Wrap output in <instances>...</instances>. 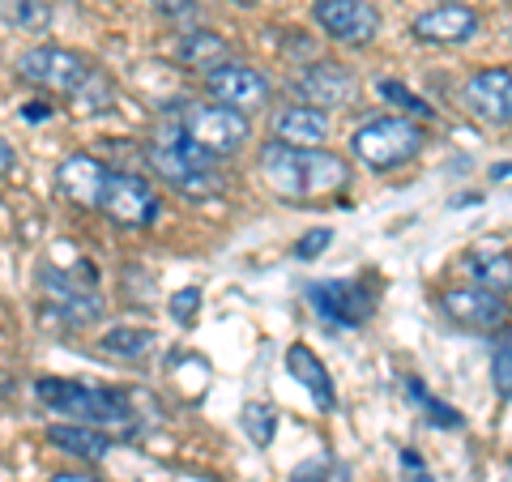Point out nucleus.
<instances>
[{
	"instance_id": "nucleus-1",
	"label": "nucleus",
	"mask_w": 512,
	"mask_h": 482,
	"mask_svg": "<svg viewBox=\"0 0 512 482\" xmlns=\"http://www.w3.org/2000/svg\"><path fill=\"white\" fill-rule=\"evenodd\" d=\"M261 175L282 201H325L346 184V163L325 150L269 141L261 150Z\"/></svg>"
},
{
	"instance_id": "nucleus-2",
	"label": "nucleus",
	"mask_w": 512,
	"mask_h": 482,
	"mask_svg": "<svg viewBox=\"0 0 512 482\" xmlns=\"http://www.w3.org/2000/svg\"><path fill=\"white\" fill-rule=\"evenodd\" d=\"M150 163H154V171L163 175L175 192H184V197H205V192L218 188V171H214L218 158L210 150H201L197 141L184 133L180 111H175V107H167L163 120L154 124Z\"/></svg>"
},
{
	"instance_id": "nucleus-3",
	"label": "nucleus",
	"mask_w": 512,
	"mask_h": 482,
	"mask_svg": "<svg viewBox=\"0 0 512 482\" xmlns=\"http://www.w3.org/2000/svg\"><path fill=\"white\" fill-rule=\"evenodd\" d=\"M35 397L43 406L73 414L77 423L90 427H120V431L133 427V406L116 389H90V384H73V380H39Z\"/></svg>"
},
{
	"instance_id": "nucleus-4",
	"label": "nucleus",
	"mask_w": 512,
	"mask_h": 482,
	"mask_svg": "<svg viewBox=\"0 0 512 482\" xmlns=\"http://www.w3.org/2000/svg\"><path fill=\"white\" fill-rule=\"evenodd\" d=\"M350 150L363 167L372 171H393L410 163L414 154L423 150V128L406 120V116H376L355 128V137H350Z\"/></svg>"
},
{
	"instance_id": "nucleus-5",
	"label": "nucleus",
	"mask_w": 512,
	"mask_h": 482,
	"mask_svg": "<svg viewBox=\"0 0 512 482\" xmlns=\"http://www.w3.org/2000/svg\"><path fill=\"white\" fill-rule=\"evenodd\" d=\"M184 133L214 158H227L248 141V116L227 103H175Z\"/></svg>"
},
{
	"instance_id": "nucleus-6",
	"label": "nucleus",
	"mask_w": 512,
	"mask_h": 482,
	"mask_svg": "<svg viewBox=\"0 0 512 482\" xmlns=\"http://www.w3.org/2000/svg\"><path fill=\"white\" fill-rule=\"evenodd\" d=\"M13 69H18L22 82L39 86V90H52V94H69V99H77V90L99 73L86 56L69 52V47H30V52L18 56Z\"/></svg>"
},
{
	"instance_id": "nucleus-7",
	"label": "nucleus",
	"mask_w": 512,
	"mask_h": 482,
	"mask_svg": "<svg viewBox=\"0 0 512 482\" xmlns=\"http://www.w3.org/2000/svg\"><path fill=\"white\" fill-rule=\"evenodd\" d=\"M99 210L116 222V227H150V222L158 218V201H154V188L141 180V175L111 171Z\"/></svg>"
},
{
	"instance_id": "nucleus-8",
	"label": "nucleus",
	"mask_w": 512,
	"mask_h": 482,
	"mask_svg": "<svg viewBox=\"0 0 512 482\" xmlns=\"http://www.w3.org/2000/svg\"><path fill=\"white\" fill-rule=\"evenodd\" d=\"M312 18L338 43H372L380 30V13L372 0H312Z\"/></svg>"
},
{
	"instance_id": "nucleus-9",
	"label": "nucleus",
	"mask_w": 512,
	"mask_h": 482,
	"mask_svg": "<svg viewBox=\"0 0 512 482\" xmlns=\"http://www.w3.org/2000/svg\"><path fill=\"white\" fill-rule=\"evenodd\" d=\"M308 299L312 308L333 320V325H363L376 308V295L372 286H363L355 278H338V282H312L308 286Z\"/></svg>"
},
{
	"instance_id": "nucleus-10",
	"label": "nucleus",
	"mask_w": 512,
	"mask_h": 482,
	"mask_svg": "<svg viewBox=\"0 0 512 482\" xmlns=\"http://www.w3.org/2000/svg\"><path fill=\"white\" fill-rule=\"evenodd\" d=\"M205 90L214 94V103H227L239 111H252V107H265L269 103V82L265 73L248 69V64H218V69L205 73Z\"/></svg>"
},
{
	"instance_id": "nucleus-11",
	"label": "nucleus",
	"mask_w": 512,
	"mask_h": 482,
	"mask_svg": "<svg viewBox=\"0 0 512 482\" xmlns=\"http://www.w3.org/2000/svg\"><path fill=\"white\" fill-rule=\"evenodd\" d=\"M444 312L453 316L461 329H474V333H495V329L508 325L504 295L483 291V286H470V291H448L444 295Z\"/></svg>"
},
{
	"instance_id": "nucleus-12",
	"label": "nucleus",
	"mask_w": 512,
	"mask_h": 482,
	"mask_svg": "<svg viewBox=\"0 0 512 482\" xmlns=\"http://www.w3.org/2000/svg\"><path fill=\"white\" fill-rule=\"evenodd\" d=\"M107 175L111 171L99 163V158L73 154V158H64V163H60L56 188H60L64 201L82 205V210H99V205H103V188H107Z\"/></svg>"
},
{
	"instance_id": "nucleus-13",
	"label": "nucleus",
	"mask_w": 512,
	"mask_h": 482,
	"mask_svg": "<svg viewBox=\"0 0 512 482\" xmlns=\"http://www.w3.org/2000/svg\"><path fill=\"white\" fill-rule=\"evenodd\" d=\"M466 107L487 124H512V69H483L466 82Z\"/></svg>"
},
{
	"instance_id": "nucleus-14",
	"label": "nucleus",
	"mask_w": 512,
	"mask_h": 482,
	"mask_svg": "<svg viewBox=\"0 0 512 482\" xmlns=\"http://www.w3.org/2000/svg\"><path fill=\"white\" fill-rule=\"evenodd\" d=\"M414 39L419 43H436V47H448V43H466L478 35V13L466 9V5H440L414 18Z\"/></svg>"
},
{
	"instance_id": "nucleus-15",
	"label": "nucleus",
	"mask_w": 512,
	"mask_h": 482,
	"mask_svg": "<svg viewBox=\"0 0 512 482\" xmlns=\"http://www.w3.org/2000/svg\"><path fill=\"white\" fill-rule=\"evenodd\" d=\"M295 94L308 107H342L350 94H355V77H350L342 64H312V69L299 73L295 82Z\"/></svg>"
},
{
	"instance_id": "nucleus-16",
	"label": "nucleus",
	"mask_w": 512,
	"mask_h": 482,
	"mask_svg": "<svg viewBox=\"0 0 512 482\" xmlns=\"http://www.w3.org/2000/svg\"><path fill=\"white\" fill-rule=\"evenodd\" d=\"M329 137V116L320 107H286L274 116V141H286V146H308L316 150L320 141Z\"/></svg>"
},
{
	"instance_id": "nucleus-17",
	"label": "nucleus",
	"mask_w": 512,
	"mask_h": 482,
	"mask_svg": "<svg viewBox=\"0 0 512 482\" xmlns=\"http://www.w3.org/2000/svg\"><path fill=\"white\" fill-rule=\"evenodd\" d=\"M286 372H291V376L303 384V389L312 393V401H316L320 410H333V406H338V393H333V380H329V372H325V363H320L308 346L295 342L291 350H286Z\"/></svg>"
},
{
	"instance_id": "nucleus-18",
	"label": "nucleus",
	"mask_w": 512,
	"mask_h": 482,
	"mask_svg": "<svg viewBox=\"0 0 512 482\" xmlns=\"http://www.w3.org/2000/svg\"><path fill=\"white\" fill-rule=\"evenodd\" d=\"M47 440H52L56 448H64V453H73V457H86V461H103L111 453V440L103 436L99 427H90V423L52 427V431H47Z\"/></svg>"
},
{
	"instance_id": "nucleus-19",
	"label": "nucleus",
	"mask_w": 512,
	"mask_h": 482,
	"mask_svg": "<svg viewBox=\"0 0 512 482\" xmlns=\"http://www.w3.org/2000/svg\"><path fill=\"white\" fill-rule=\"evenodd\" d=\"M466 273L474 278V286H483V291H495V295L512 291V256L508 252H470Z\"/></svg>"
},
{
	"instance_id": "nucleus-20",
	"label": "nucleus",
	"mask_w": 512,
	"mask_h": 482,
	"mask_svg": "<svg viewBox=\"0 0 512 482\" xmlns=\"http://www.w3.org/2000/svg\"><path fill=\"white\" fill-rule=\"evenodd\" d=\"M231 47L222 35H214V30H192V35L180 39V60L188 64V69H218V64H227Z\"/></svg>"
},
{
	"instance_id": "nucleus-21",
	"label": "nucleus",
	"mask_w": 512,
	"mask_h": 482,
	"mask_svg": "<svg viewBox=\"0 0 512 482\" xmlns=\"http://www.w3.org/2000/svg\"><path fill=\"white\" fill-rule=\"evenodd\" d=\"M5 26L39 35V30L52 26V5L47 0H5Z\"/></svg>"
},
{
	"instance_id": "nucleus-22",
	"label": "nucleus",
	"mask_w": 512,
	"mask_h": 482,
	"mask_svg": "<svg viewBox=\"0 0 512 482\" xmlns=\"http://www.w3.org/2000/svg\"><path fill=\"white\" fill-rule=\"evenodd\" d=\"M154 346V333L150 329H111L107 337H103V350L107 355H116V359H141L146 350Z\"/></svg>"
},
{
	"instance_id": "nucleus-23",
	"label": "nucleus",
	"mask_w": 512,
	"mask_h": 482,
	"mask_svg": "<svg viewBox=\"0 0 512 482\" xmlns=\"http://www.w3.org/2000/svg\"><path fill=\"white\" fill-rule=\"evenodd\" d=\"M291 482H350V465L338 457H312L291 470Z\"/></svg>"
},
{
	"instance_id": "nucleus-24",
	"label": "nucleus",
	"mask_w": 512,
	"mask_h": 482,
	"mask_svg": "<svg viewBox=\"0 0 512 482\" xmlns=\"http://www.w3.org/2000/svg\"><path fill=\"white\" fill-rule=\"evenodd\" d=\"M244 431L256 448H269L274 444V431H278V419H274V406H265V401H252L244 406Z\"/></svg>"
},
{
	"instance_id": "nucleus-25",
	"label": "nucleus",
	"mask_w": 512,
	"mask_h": 482,
	"mask_svg": "<svg viewBox=\"0 0 512 482\" xmlns=\"http://www.w3.org/2000/svg\"><path fill=\"white\" fill-rule=\"evenodd\" d=\"M406 389H410V397L423 406V414H427L431 423H440V427H461V414H457V410H448L440 397H431L419 380H406Z\"/></svg>"
},
{
	"instance_id": "nucleus-26",
	"label": "nucleus",
	"mask_w": 512,
	"mask_h": 482,
	"mask_svg": "<svg viewBox=\"0 0 512 482\" xmlns=\"http://www.w3.org/2000/svg\"><path fill=\"white\" fill-rule=\"evenodd\" d=\"M380 94H384V99H389V103H397V107H402V111H410V116H436V111H431L423 99H414V94L402 86V82H380Z\"/></svg>"
},
{
	"instance_id": "nucleus-27",
	"label": "nucleus",
	"mask_w": 512,
	"mask_h": 482,
	"mask_svg": "<svg viewBox=\"0 0 512 482\" xmlns=\"http://www.w3.org/2000/svg\"><path fill=\"white\" fill-rule=\"evenodd\" d=\"M491 384H495V393L500 397H512V337L495 350V359H491Z\"/></svg>"
},
{
	"instance_id": "nucleus-28",
	"label": "nucleus",
	"mask_w": 512,
	"mask_h": 482,
	"mask_svg": "<svg viewBox=\"0 0 512 482\" xmlns=\"http://www.w3.org/2000/svg\"><path fill=\"white\" fill-rule=\"evenodd\" d=\"M77 107H82V111H107V107H111V86L103 82L99 73H94L90 82L77 90Z\"/></svg>"
},
{
	"instance_id": "nucleus-29",
	"label": "nucleus",
	"mask_w": 512,
	"mask_h": 482,
	"mask_svg": "<svg viewBox=\"0 0 512 482\" xmlns=\"http://www.w3.org/2000/svg\"><path fill=\"white\" fill-rule=\"evenodd\" d=\"M197 308H201V291H197V286L171 295V316L180 320V325H192V320H197Z\"/></svg>"
},
{
	"instance_id": "nucleus-30",
	"label": "nucleus",
	"mask_w": 512,
	"mask_h": 482,
	"mask_svg": "<svg viewBox=\"0 0 512 482\" xmlns=\"http://www.w3.org/2000/svg\"><path fill=\"white\" fill-rule=\"evenodd\" d=\"M329 239H333V231H308V235H303V244L295 248V256H299V261H312V256H320L329 248Z\"/></svg>"
},
{
	"instance_id": "nucleus-31",
	"label": "nucleus",
	"mask_w": 512,
	"mask_h": 482,
	"mask_svg": "<svg viewBox=\"0 0 512 482\" xmlns=\"http://www.w3.org/2000/svg\"><path fill=\"white\" fill-rule=\"evenodd\" d=\"M402 482H436V478H431V470L414 453H402Z\"/></svg>"
},
{
	"instance_id": "nucleus-32",
	"label": "nucleus",
	"mask_w": 512,
	"mask_h": 482,
	"mask_svg": "<svg viewBox=\"0 0 512 482\" xmlns=\"http://www.w3.org/2000/svg\"><path fill=\"white\" fill-rule=\"evenodd\" d=\"M192 5H197V0H154V9L163 13V18H184V13H192Z\"/></svg>"
},
{
	"instance_id": "nucleus-33",
	"label": "nucleus",
	"mask_w": 512,
	"mask_h": 482,
	"mask_svg": "<svg viewBox=\"0 0 512 482\" xmlns=\"http://www.w3.org/2000/svg\"><path fill=\"white\" fill-rule=\"evenodd\" d=\"M491 180H495V184L512 180V163H495V167H491Z\"/></svg>"
},
{
	"instance_id": "nucleus-34",
	"label": "nucleus",
	"mask_w": 512,
	"mask_h": 482,
	"mask_svg": "<svg viewBox=\"0 0 512 482\" xmlns=\"http://www.w3.org/2000/svg\"><path fill=\"white\" fill-rule=\"evenodd\" d=\"M52 482H94V478H82V474H60V478H52Z\"/></svg>"
},
{
	"instance_id": "nucleus-35",
	"label": "nucleus",
	"mask_w": 512,
	"mask_h": 482,
	"mask_svg": "<svg viewBox=\"0 0 512 482\" xmlns=\"http://www.w3.org/2000/svg\"><path fill=\"white\" fill-rule=\"evenodd\" d=\"M5 175H13V146L5 141Z\"/></svg>"
},
{
	"instance_id": "nucleus-36",
	"label": "nucleus",
	"mask_w": 512,
	"mask_h": 482,
	"mask_svg": "<svg viewBox=\"0 0 512 482\" xmlns=\"http://www.w3.org/2000/svg\"><path fill=\"white\" fill-rule=\"evenodd\" d=\"M235 5H256V0H235Z\"/></svg>"
}]
</instances>
